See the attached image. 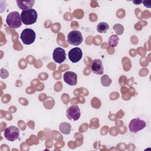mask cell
Wrapping results in <instances>:
<instances>
[{"instance_id": "1", "label": "cell", "mask_w": 151, "mask_h": 151, "mask_svg": "<svg viewBox=\"0 0 151 151\" xmlns=\"http://www.w3.org/2000/svg\"><path fill=\"white\" fill-rule=\"evenodd\" d=\"M38 14L37 11L34 9H29L22 11L21 14V18L24 24L32 25L36 22Z\"/></svg>"}, {"instance_id": "2", "label": "cell", "mask_w": 151, "mask_h": 151, "mask_svg": "<svg viewBox=\"0 0 151 151\" xmlns=\"http://www.w3.org/2000/svg\"><path fill=\"white\" fill-rule=\"evenodd\" d=\"M6 22L11 28H18L22 25L21 15L17 11L10 12L6 17Z\"/></svg>"}, {"instance_id": "3", "label": "cell", "mask_w": 151, "mask_h": 151, "mask_svg": "<svg viewBox=\"0 0 151 151\" xmlns=\"http://www.w3.org/2000/svg\"><path fill=\"white\" fill-rule=\"evenodd\" d=\"M36 37L35 31L31 28L24 29L20 35V38L23 43L25 45H29L32 44Z\"/></svg>"}, {"instance_id": "4", "label": "cell", "mask_w": 151, "mask_h": 151, "mask_svg": "<svg viewBox=\"0 0 151 151\" xmlns=\"http://www.w3.org/2000/svg\"><path fill=\"white\" fill-rule=\"evenodd\" d=\"M5 138L10 142H13L18 139L19 136V130L18 127L14 126H10L6 127L4 132Z\"/></svg>"}, {"instance_id": "5", "label": "cell", "mask_w": 151, "mask_h": 151, "mask_svg": "<svg viewBox=\"0 0 151 151\" xmlns=\"http://www.w3.org/2000/svg\"><path fill=\"white\" fill-rule=\"evenodd\" d=\"M83 40L81 33L78 30H73L70 32L67 35V41L73 45H80Z\"/></svg>"}, {"instance_id": "6", "label": "cell", "mask_w": 151, "mask_h": 151, "mask_svg": "<svg viewBox=\"0 0 151 151\" xmlns=\"http://www.w3.org/2000/svg\"><path fill=\"white\" fill-rule=\"evenodd\" d=\"M146 126V122L139 118L132 119L129 124V129L132 133H136L143 129Z\"/></svg>"}, {"instance_id": "7", "label": "cell", "mask_w": 151, "mask_h": 151, "mask_svg": "<svg viewBox=\"0 0 151 151\" xmlns=\"http://www.w3.org/2000/svg\"><path fill=\"white\" fill-rule=\"evenodd\" d=\"M66 116L68 119L76 121L79 119L81 116L80 110L78 106H71L69 107L66 111Z\"/></svg>"}, {"instance_id": "8", "label": "cell", "mask_w": 151, "mask_h": 151, "mask_svg": "<svg viewBox=\"0 0 151 151\" xmlns=\"http://www.w3.org/2000/svg\"><path fill=\"white\" fill-rule=\"evenodd\" d=\"M83 56L82 50L79 47H75L71 49L68 52L69 60L73 63H76L79 61Z\"/></svg>"}, {"instance_id": "9", "label": "cell", "mask_w": 151, "mask_h": 151, "mask_svg": "<svg viewBox=\"0 0 151 151\" xmlns=\"http://www.w3.org/2000/svg\"><path fill=\"white\" fill-rule=\"evenodd\" d=\"M52 58L55 62L58 64L63 63L66 59L65 50L61 47H57L54 49L52 54Z\"/></svg>"}, {"instance_id": "10", "label": "cell", "mask_w": 151, "mask_h": 151, "mask_svg": "<svg viewBox=\"0 0 151 151\" xmlns=\"http://www.w3.org/2000/svg\"><path fill=\"white\" fill-rule=\"evenodd\" d=\"M64 81L70 86H73L77 83V76L73 71H66L63 76Z\"/></svg>"}, {"instance_id": "11", "label": "cell", "mask_w": 151, "mask_h": 151, "mask_svg": "<svg viewBox=\"0 0 151 151\" xmlns=\"http://www.w3.org/2000/svg\"><path fill=\"white\" fill-rule=\"evenodd\" d=\"M91 71L93 73L101 75L103 73V65L101 60L95 59L91 65Z\"/></svg>"}, {"instance_id": "12", "label": "cell", "mask_w": 151, "mask_h": 151, "mask_svg": "<svg viewBox=\"0 0 151 151\" xmlns=\"http://www.w3.org/2000/svg\"><path fill=\"white\" fill-rule=\"evenodd\" d=\"M18 6L22 9V11L27 10L31 9L32 6L34 5V4L35 3L34 0H28V1H21V0H17V1Z\"/></svg>"}, {"instance_id": "13", "label": "cell", "mask_w": 151, "mask_h": 151, "mask_svg": "<svg viewBox=\"0 0 151 151\" xmlns=\"http://www.w3.org/2000/svg\"><path fill=\"white\" fill-rule=\"evenodd\" d=\"M109 28V25L107 23L104 22H100L97 26V31L99 33H106Z\"/></svg>"}, {"instance_id": "14", "label": "cell", "mask_w": 151, "mask_h": 151, "mask_svg": "<svg viewBox=\"0 0 151 151\" xmlns=\"http://www.w3.org/2000/svg\"><path fill=\"white\" fill-rule=\"evenodd\" d=\"M119 38L116 35H112L109 38V45L111 47H114L118 44Z\"/></svg>"}, {"instance_id": "15", "label": "cell", "mask_w": 151, "mask_h": 151, "mask_svg": "<svg viewBox=\"0 0 151 151\" xmlns=\"http://www.w3.org/2000/svg\"><path fill=\"white\" fill-rule=\"evenodd\" d=\"M142 2L143 3L144 5L147 8L150 7V1H142Z\"/></svg>"}]
</instances>
